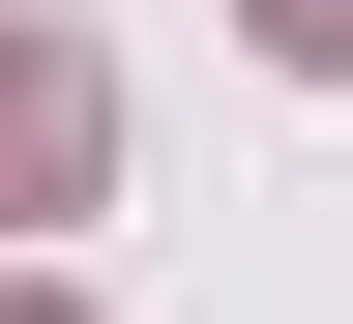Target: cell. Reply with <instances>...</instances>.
<instances>
[{"label": "cell", "instance_id": "1", "mask_svg": "<svg viewBox=\"0 0 353 324\" xmlns=\"http://www.w3.org/2000/svg\"><path fill=\"white\" fill-rule=\"evenodd\" d=\"M88 177V59H0V207H59Z\"/></svg>", "mask_w": 353, "mask_h": 324}, {"label": "cell", "instance_id": "2", "mask_svg": "<svg viewBox=\"0 0 353 324\" xmlns=\"http://www.w3.org/2000/svg\"><path fill=\"white\" fill-rule=\"evenodd\" d=\"M236 30H265V59H353V0H236Z\"/></svg>", "mask_w": 353, "mask_h": 324}, {"label": "cell", "instance_id": "3", "mask_svg": "<svg viewBox=\"0 0 353 324\" xmlns=\"http://www.w3.org/2000/svg\"><path fill=\"white\" fill-rule=\"evenodd\" d=\"M0 324H59V295H0Z\"/></svg>", "mask_w": 353, "mask_h": 324}]
</instances>
